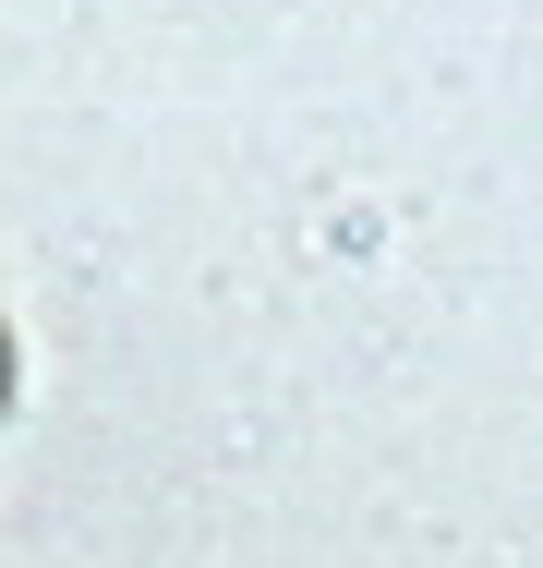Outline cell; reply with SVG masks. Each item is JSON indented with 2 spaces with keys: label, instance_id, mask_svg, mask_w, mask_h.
<instances>
[{
  "label": "cell",
  "instance_id": "6da1fadb",
  "mask_svg": "<svg viewBox=\"0 0 543 568\" xmlns=\"http://www.w3.org/2000/svg\"><path fill=\"white\" fill-rule=\"evenodd\" d=\"M0 412H12V327H0Z\"/></svg>",
  "mask_w": 543,
  "mask_h": 568
}]
</instances>
